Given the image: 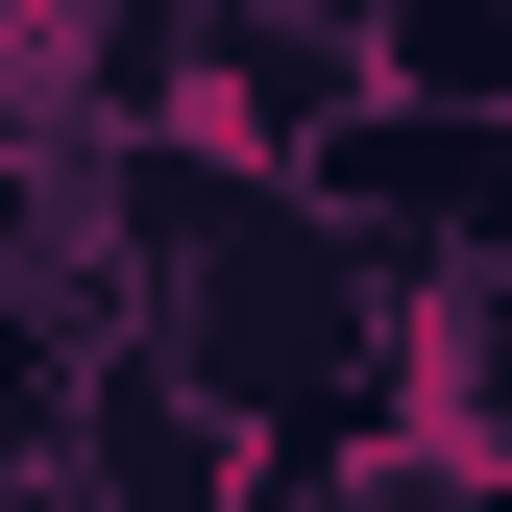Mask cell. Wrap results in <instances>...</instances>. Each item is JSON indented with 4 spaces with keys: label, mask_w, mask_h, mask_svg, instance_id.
Wrapping results in <instances>:
<instances>
[{
    "label": "cell",
    "mask_w": 512,
    "mask_h": 512,
    "mask_svg": "<svg viewBox=\"0 0 512 512\" xmlns=\"http://www.w3.org/2000/svg\"><path fill=\"white\" fill-rule=\"evenodd\" d=\"M49 464H74V512H269L293 464L244 439L171 342H122V366H74V415H49Z\"/></svg>",
    "instance_id": "obj_1"
},
{
    "label": "cell",
    "mask_w": 512,
    "mask_h": 512,
    "mask_svg": "<svg viewBox=\"0 0 512 512\" xmlns=\"http://www.w3.org/2000/svg\"><path fill=\"white\" fill-rule=\"evenodd\" d=\"M269 25H342V49H391V25H415V0H269Z\"/></svg>",
    "instance_id": "obj_2"
}]
</instances>
